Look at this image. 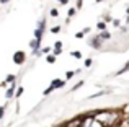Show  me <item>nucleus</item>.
I'll use <instances>...</instances> for the list:
<instances>
[{"label": "nucleus", "mask_w": 129, "mask_h": 127, "mask_svg": "<svg viewBox=\"0 0 129 127\" xmlns=\"http://www.w3.org/2000/svg\"><path fill=\"white\" fill-rule=\"evenodd\" d=\"M66 85V82H64V80H60V78H54L52 82H51V86L49 88H46L43 91V95L44 96H47V95H51V93L54 91V90H57V88H62V86Z\"/></svg>", "instance_id": "f257e3e1"}, {"label": "nucleus", "mask_w": 129, "mask_h": 127, "mask_svg": "<svg viewBox=\"0 0 129 127\" xmlns=\"http://www.w3.org/2000/svg\"><path fill=\"white\" fill-rule=\"evenodd\" d=\"M26 60V54L23 51H16L15 54H13V62L16 64V65H21V64H25Z\"/></svg>", "instance_id": "f03ea898"}, {"label": "nucleus", "mask_w": 129, "mask_h": 127, "mask_svg": "<svg viewBox=\"0 0 129 127\" xmlns=\"http://www.w3.org/2000/svg\"><path fill=\"white\" fill-rule=\"evenodd\" d=\"M101 42H103V39H101L98 34L95 36V38H91V39H90V46H91V47H95V49H98V47H100V46H101Z\"/></svg>", "instance_id": "7ed1b4c3"}, {"label": "nucleus", "mask_w": 129, "mask_h": 127, "mask_svg": "<svg viewBox=\"0 0 129 127\" xmlns=\"http://www.w3.org/2000/svg\"><path fill=\"white\" fill-rule=\"evenodd\" d=\"M15 88H16V83H15V82H12V85H10V88L7 90V93H5V98H7V99L13 98V95H15Z\"/></svg>", "instance_id": "20e7f679"}, {"label": "nucleus", "mask_w": 129, "mask_h": 127, "mask_svg": "<svg viewBox=\"0 0 129 127\" xmlns=\"http://www.w3.org/2000/svg\"><path fill=\"white\" fill-rule=\"evenodd\" d=\"M60 52H62V42L57 41L56 44H54V55H59Z\"/></svg>", "instance_id": "39448f33"}, {"label": "nucleus", "mask_w": 129, "mask_h": 127, "mask_svg": "<svg viewBox=\"0 0 129 127\" xmlns=\"http://www.w3.org/2000/svg\"><path fill=\"white\" fill-rule=\"evenodd\" d=\"M88 33H90V28H85V29H82L80 33H77V34H75V38H77V39H82L85 34H88Z\"/></svg>", "instance_id": "423d86ee"}, {"label": "nucleus", "mask_w": 129, "mask_h": 127, "mask_svg": "<svg viewBox=\"0 0 129 127\" xmlns=\"http://www.w3.org/2000/svg\"><path fill=\"white\" fill-rule=\"evenodd\" d=\"M75 73H80V70H79V69H77V70H69V72L66 73V78H67V80H70L74 75H75Z\"/></svg>", "instance_id": "0eeeda50"}, {"label": "nucleus", "mask_w": 129, "mask_h": 127, "mask_svg": "<svg viewBox=\"0 0 129 127\" xmlns=\"http://www.w3.org/2000/svg\"><path fill=\"white\" fill-rule=\"evenodd\" d=\"M98 36H100L101 39H110V38H111V34H110V33L106 31V29H103V31H101V33H100Z\"/></svg>", "instance_id": "6e6552de"}, {"label": "nucleus", "mask_w": 129, "mask_h": 127, "mask_svg": "<svg viewBox=\"0 0 129 127\" xmlns=\"http://www.w3.org/2000/svg\"><path fill=\"white\" fill-rule=\"evenodd\" d=\"M127 70H129V60H127V64H124V67L119 70V72H116V75H123V73H126Z\"/></svg>", "instance_id": "1a4fd4ad"}, {"label": "nucleus", "mask_w": 129, "mask_h": 127, "mask_svg": "<svg viewBox=\"0 0 129 127\" xmlns=\"http://www.w3.org/2000/svg\"><path fill=\"white\" fill-rule=\"evenodd\" d=\"M96 28L100 29V31H103V29H106V23H105V21H98L96 23Z\"/></svg>", "instance_id": "9d476101"}, {"label": "nucleus", "mask_w": 129, "mask_h": 127, "mask_svg": "<svg viewBox=\"0 0 129 127\" xmlns=\"http://www.w3.org/2000/svg\"><path fill=\"white\" fill-rule=\"evenodd\" d=\"M70 54H72V57H75V59H80V57H82V52H79V51H72Z\"/></svg>", "instance_id": "9b49d317"}, {"label": "nucleus", "mask_w": 129, "mask_h": 127, "mask_svg": "<svg viewBox=\"0 0 129 127\" xmlns=\"http://www.w3.org/2000/svg\"><path fill=\"white\" fill-rule=\"evenodd\" d=\"M75 12H77V8H74V7H72V8H69V12H67V15H69V18H72V16L75 15Z\"/></svg>", "instance_id": "f8f14e48"}, {"label": "nucleus", "mask_w": 129, "mask_h": 127, "mask_svg": "<svg viewBox=\"0 0 129 127\" xmlns=\"http://www.w3.org/2000/svg\"><path fill=\"white\" fill-rule=\"evenodd\" d=\"M21 95H23V86H20V88L16 90V93H15L13 96H15V98H18V96H21Z\"/></svg>", "instance_id": "ddd939ff"}, {"label": "nucleus", "mask_w": 129, "mask_h": 127, "mask_svg": "<svg viewBox=\"0 0 129 127\" xmlns=\"http://www.w3.org/2000/svg\"><path fill=\"white\" fill-rule=\"evenodd\" d=\"M46 60L49 62V64H54V62H56V55H47Z\"/></svg>", "instance_id": "4468645a"}, {"label": "nucleus", "mask_w": 129, "mask_h": 127, "mask_svg": "<svg viewBox=\"0 0 129 127\" xmlns=\"http://www.w3.org/2000/svg\"><path fill=\"white\" fill-rule=\"evenodd\" d=\"M59 31H60V26H54V28H51V33H54V34L59 33Z\"/></svg>", "instance_id": "2eb2a0df"}, {"label": "nucleus", "mask_w": 129, "mask_h": 127, "mask_svg": "<svg viewBox=\"0 0 129 127\" xmlns=\"http://www.w3.org/2000/svg\"><path fill=\"white\" fill-rule=\"evenodd\" d=\"M3 114H5V106H0V119H3Z\"/></svg>", "instance_id": "dca6fc26"}, {"label": "nucleus", "mask_w": 129, "mask_h": 127, "mask_svg": "<svg viewBox=\"0 0 129 127\" xmlns=\"http://www.w3.org/2000/svg\"><path fill=\"white\" fill-rule=\"evenodd\" d=\"M49 13H51V16H57V15H59V12H57L56 8H52V10H51Z\"/></svg>", "instance_id": "f3484780"}, {"label": "nucleus", "mask_w": 129, "mask_h": 127, "mask_svg": "<svg viewBox=\"0 0 129 127\" xmlns=\"http://www.w3.org/2000/svg\"><path fill=\"white\" fill-rule=\"evenodd\" d=\"M82 85H83V82H79V83H77V85H75V86L72 88V91H75V90H79V88H80Z\"/></svg>", "instance_id": "a211bd4d"}, {"label": "nucleus", "mask_w": 129, "mask_h": 127, "mask_svg": "<svg viewBox=\"0 0 129 127\" xmlns=\"http://www.w3.org/2000/svg\"><path fill=\"white\" fill-rule=\"evenodd\" d=\"M7 82H10V83L15 82V75H8V77H7Z\"/></svg>", "instance_id": "6ab92c4d"}, {"label": "nucleus", "mask_w": 129, "mask_h": 127, "mask_svg": "<svg viewBox=\"0 0 129 127\" xmlns=\"http://www.w3.org/2000/svg\"><path fill=\"white\" fill-rule=\"evenodd\" d=\"M91 64H93V60H91V59H87V60H85V67H90Z\"/></svg>", "instance_id": "aec40b11"}, {"label": "nucleus", "mask_w": 129, "mask_h": 127, "mask_svg": "<svg viewBox=\"0 0 129 127\" xmlns=\"http://www.w3.org/2000/svg\"><path fill=\"white\" fill-rule=\"evenodd\" d=\"M82 2L83 0H77V8H82Z\"/></svg>", "instance_id": "412c9836"}, {"label": "nucleus", "mask_w": 129, "mask_h": 127, "mask_svg": "<svg viewBox=\"0 0 129 127\" xmlns=\"http://www.w3.org/2000/svg\"><path fill=\"white\" fill-rule=\"evenodd\" d=\"M111 21H113L114 26H119V21H118V20H111Z\"/></svg>", "instance_id": "4be33fe9"}, {"label": "nucleus", "mask_w": 129, "mask_h": 127, "mask_svg": "<svg viewBox=\"0 0 129 127\" xmlns=\"http://www.w3.org/2000/svg\"><path fill=\"white\" fill-rule=\"evenodd\" d=\"M60 3H62V5H67V3H69V0H59Z\"/></svg>", "instance_id": "5701e85b"}, {"label": "nucleus", "mask_w": 129, "mask_h": 127, "mask_svg": "<svg viewBox=\"0 0 129 127\" xmlns=\"http://www.w3.org/2000/svg\"><path fill=\"white\" fill-rule=\"evenodd\" d=\"M7 2H10V0H0V3H7Z\"/></svg>", "instance_id": "b1692460"}, {"label": "nucleus", "mask_w": 129, "mask_h": 127, "mask_svg": "<svg viewBox=\"0 0 129 127\" xmlns=\"http://www.w3.org/2000/svg\"><path fill=\"white\" fill-rule=\"evenodd\" d=\"M95 2H96V3H100V2H103V0H95Z\"/></svg>", "instance_id": "393cba45"}, {"label": "nucleus", "mask_w": 129, "mask_h": 127, "mask_svg": "<svg viewBox=\"0 0 129 127\" xmlns=\"http://www.w3.org/2000/svg\"><path fill=\"white\" fill-rule=\"evenodd\" d=\"M59 127H67V124H62V125H59Z\"/></svg>", "instance_id": "a878e982"}, {"label": "nucleus", "mask_w": 129, "mask_h": 127, "mask_svg": "<svg viewBox=\"0 0 129 127\" xmlns=\"http://www.w3.org/2000/svg\"><path fill=\"white\" fill-rule=\"evenodd\" d=\"M126 122H127V127H129V117H127V121H126Z\"/></svg>", "instance_id": "bb28decb"}, {"label": "nucleus", "mask_w": 129, "mask_h": 127, "mask_svg": "<svg viewBox=\"0 0 129 127\" xmlns=\"http://www.w3.org/2000/svg\"><path fill=\"white\" fill-rule=\"evenodd\" d=\"M127 15H129V8H127Z\"/></svg>", "instance_id": "cd10ccee"}]
</instances>
